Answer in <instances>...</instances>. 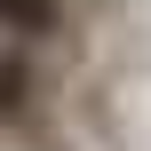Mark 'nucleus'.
<instances>
[{
  "label": "nucleus",
  "mask_w": 151,
  "mask_h": 151,
  "mask_svg": "<svg viewBox=\"0 0 151 151\" xmlns=\"http://www.w3.org/2000/svg\"><path fill=\"white\" fill-rule=\"evenodd\" d=\"M64 32V0H0V40L32 48V40H56Z\"/></svg>",
  "instance_id": "nucleus-1"
}]
</instances>
